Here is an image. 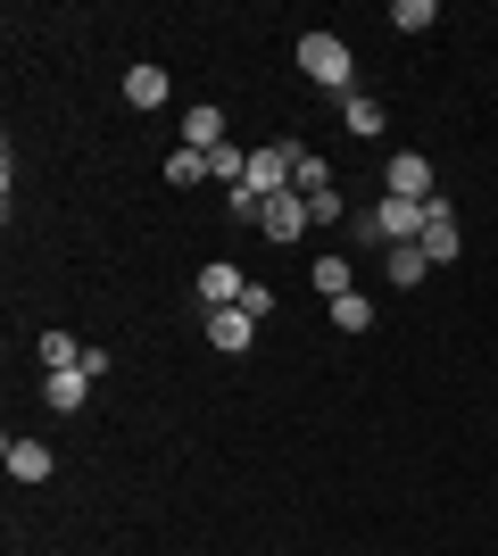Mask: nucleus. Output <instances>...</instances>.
Masks as SVG:
<instances>
[{"label": "nucleus", "mask_w": 498, "mask_h": 556, "mask_svg": "<svg viewBox=\"0 0 498 556\" xmlns=\"http://www.w3.org/2000/svg\"><path fill=\"white\" fill-rule=\"evenodd\" d=\"M0 465H9V473H17V482H50V441H17V432H9V441H0Z\"/></svg>", "instance_id": "6e6552de"}, {"label": "nucleus", "mask_w": 498, "mask_h": 556, "mask_svg": "<svg viewBox=\"0 0 498 556\" xmlns=\"http://www.w3.org/2000/svg\"><path fill=\"white\" fill-rule=\"evenodd\" d=\"M208 175H216V150H191V141H183V150H166V184H208Z\"/></svg>", "instance_id": "ddd939ff"}, {"label": "nucleus", "mask_w": 498, "mask_h": 556, "mask_svg": "<svg viewBox=\"0 0 498 556\" xmlns=\"http://www.w3.org/2000/svg\"><path fill=\"white\" fill-rule=\"evenodd\" d=\"M241 291H250V275H241L233 257H208V266H200V307H241Z\"/></svg>", "instance_id": "423d86ee"}, {"label": "nucleus", "mask_w": 498, "mask_h": 556, "mask_svg": "<svg viewBox=\"0 0 498 556\" xmlns=\"http://www.w3.org/2000/svg\"><path fill=\"white\" fill-rule=\"evenodd\" d=\"M308 225H316V208L299 200V191H274V200L258 208V232H266V241H299Z\"/></svg>", "instance_id": "20e7f679"}, {"label": "nucleus", "mask_w": 498, "mask_h": 556, "mask_svg": "<svg viewBox=\"0 0 498 556\" xmlns=\"http://www.w3.org/2000/svg\"><path fill=\"white\" fill-rule=\"evenodd\" d=\"M42 366H50V374L84 366V349H75V332H42Z\"/></svg>", "instance_id": "a211bd4d"}, {"label": "nucleus", "mask_w": 498, "mask_h": 556, "mask_svg": "<svg viewBox=\"0 0 498 556\" xmlns=\"http://www.w3.org/2000/svg\"><path fill=\"white\" fill-rule=\"evenodd\" d=\"M166 92H175V84H166V67H150V59L125 75V100H133L142 116H158V109H166Z\"/></svg>", "instance_id": "9b49d317"}, {"label": "nucleus", "mask_w": 498, "mask_h": 556, "mask_svg": "<svg viewBox=\"0 0 498 556\" xmlns=\"http://www.w3.org/2000/svg\"><path fill=\"white\" fill-rule=\"evenodd\" d=\"M183 141H191V150H225V109H216V100H200V109L183 116Z\"/></svg>", "instance_id": "4468645a"}, {"label": "nucleus", "mask_w": 498, "mask_h": 556, "mask_svg": "<svg viewBox=\"0 0 498 556\" xmlns=\"http://www.w3.org/2000/svg\"><path fill=\"white\" fill-rule=\"evenodd\" d=\"M291 175H299V141H274V150H250V175H241V184L258 191V200H274V191H291Z\"/></svg>", "instance_id": "7ed1b4c3"}, {"label": "nucleus", "mask_w": 498, "mask_h": 556, "mask_svg": "<svg viewBox=\"0 0 498 556\" xmlns=\"http://www.w3.org/2000/svg\"><path fill=\"white\" fill-rule=\"evenodd\" d=\"M382 275L399 282V291H416V282L432 275V257H424V241H407V250H391V257H382Z\"/></svg>", "instance_id": "2eb2a0df"}, {"label": "nucleus", "mask_w": 498, "mask_h": 556, "mask_svg": "<svg viewBox=\"0 0 498 556\" xmlns=\"http://www.w3.org/2000/svg\"><path fill=\"white\" fill-rule=\"evenodd\" d=\"M316 291H324V300H341V291H357V282H349V266H341V257H316Z\"/></svg>", "instance_id": "6ab92c4d"}, {"label": "nucleus", "mask_w": 498, "mask_h": 556, "mask_svg": "<svg viewBox=\"0 0 498 556\" xmlns=\"http://www.w3.org/2000/svg\"><path fill=\"white\" fill-rule=\"evenodd\" d=\"M324 307H332L341 332H374V300H366V291H341V300H324Z\"/></svg>", "instance_id": "dca6fc26"}, {"label": "nucleus", "mask_w": 498, "mask_h": 556, "mask_svg": "<svg viewBox=\"0 0 498 556\" xmlns=\"http://www.w3.org/2000/svg\"><path fill=\"white\" fill-rule=\"evenodd\" d=\"M391 25H399V34H424V25H440V9H432V0H391Z\"/></svg>", "instance_id": "f3484780"}, {"label": "nucleus", "mask_w": 498, "mask_h": 556, "mask_svg": "<svg viewBox=\"0 0 498 556\" xmlns=\"http://www.w3.org/2000/svg\"><path fill=\"white\" fill-rule=\"evenodd\" d=\"M332 109H341V125H349L357 141H374L382 125H391V116H382V100H374V92H341V100H332Z\"/></svg>", "instance_id": "9d476101"}, {"label": "nucleus", "mask_w": 498, "mask_h": 556, "mask_svg": "<svg viewBox=\"0 0 498 556\" xmlns=\"http://www.w3.org/2000/svg\"><path fill=\"white\" fill-rule=\"evenodd\" d=\"M84 391H92V374H84V366H67V374H42L50 416H75V407H84Z\"/></svg>", "instance_id": "f8f14e48"}, {"label": "nucleus", "mask_w": 498, "mask_h": 556, "mask_svg": "<svg viewBox=\"0 0 498 556\" xmlns=\"http://www.w3.org/2000/svg\"><path fill=\"white\" fill-rule=\"evenodd\" d=\"M349 241H366V250H374V241H382V250H407V241H424V208L382 191L366 216H349Z\"/></svg>", "instance_id": "f257e3e1"}, {"label": "nucleus", "mask_w": 498, "mask_h": 556, "mask_svg": "<svg viewBox=\"0 0 498 556\" xmlns=\"http://www.w3.org/2000/svg\"><path fill=\"white\" fill-rule=\"evenodd\" d=\"M382 191H391V200H416V208H424V200H432V159L399 150V159L382 166Z\"/></svg>", "instance_id": "39448f33"}, {"label": "nucleus", "mask_w": 498, "mask_h": 556, "mask_svg": "<svg viewBox=\"0 0 498 556\" xmlns=\"http://www.w3.org/2000/svg\"><path fill=\"white\" fill-rule=\"evenodd\" d=\"M424 257H432V266H449V257H457V208L440 200V191L424 200Z\"/></svg>", "instance_id": "0eeeda50"}, {"label": "nucleus", "mask_w": 498, "mask_h": 556, "mask_svg": "<svg viewBox=\"0 0 498 556\" xmlns=\"http://www.w3.org/2000/svg\"><path fill=\"white\" fill-rule=\"evenodd\" d=\"M299 75H308V84H324L332 100H341V92H357L349 42H341V34H324V25H316V34H299Z\"/></svg>", "instance_id": "f03ea898"}, {"label": "nucleus", "mask_w": 498, "mask_h": 556, "mask_svg": "<svg viewBox=\"0 0 498 556\" xmlns=\"http://www.w3.org/2000/svg\"><path fill=\"white\" fill-rule=\"evenodd\" d=\"M208 341L225 349V357H241V349L258 341V316H241V307H208Z\"/></svg>", "instance_id": "1a4fd4ad"}, {"label": "nucleus", "mask_w": 498, "mask_h": 556, "mask_svg": "<svg viewBox=\"0 0 498 556\" xmlns=\"http://www.w3.org/2000/svg\"><path fill=\"white\" fill-rule=\"evenodd\" d=\"M241 316H258V325H266V316H274V291H266V282H250V291H241Z\"/></svg>", "instance_id": "aec40b11"}]
</instances>
